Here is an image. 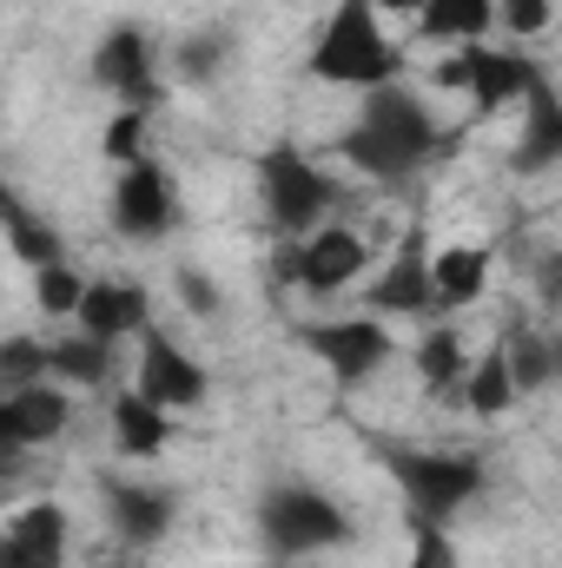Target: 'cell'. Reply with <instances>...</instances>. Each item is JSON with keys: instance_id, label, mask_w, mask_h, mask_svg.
<instances>
[{"instance_id": "6da1fadb", "label": "cell", "mask_w": 562, "mask_h": 568, "mask_svg": "<svg viewBox=\"0 0 562 568\" xmlns=\"http://www.w3.org/2000/svg\"><path fill=\"white\" fill-rule=\"evenodd\" d=\"M436 152V120L418 93L404 87H378L364 93V106L351 113L344 126V159L364 172V179H411L430 165Z\"/></svg>"}, {"instance_id": "7a4b0ae2", "label": "cell", "mask_w": 562, "mask_h": 568, "mask_svg": "<svg viewBox=\"0 0 562 568\" xmlns=\"http://www.w3.org/2000/svg\"><path fill=\"white\" fill-rule=\"evenodd\" d=\"M398 67H404V53L384 33L378 7L371 0H338V13L324 20V33L311 47V80L378 93V87H398Z\"/></svg>"}, {"instance_id": "3957f363", "label": "cell", "mask_w": 562, "mask_h": 568, "mask_svg": "<svg viewBox=\"0 0 562 568\" xmlns=\"http://www.w3.org/2000/svg\"><path fill=\"white\" fill-rule=\"evenodd\" d=\"M384 469L404 496V509L423 523H450L463 516L483 489H490V469L463 449H423V443H384Z\"/></svg>"}, {"instance_id": "277c9868", "label": "cell", "mask_w": 562, "mask_h": 568, "mask_svg": "<svg viewBox=\"0 0 562 568\" xmlns=\"http://www.w3.org/2000/svg\"><path fill=\"white\" fill-rule=\"evenodd\" d=\"M259 536L272 556H324L351 542V516L338 496H324L318 483H279L259 496Z\"/></svg>"}, {"instance_id": "5b68a950", "label": "cell", "mask_w": 562, "mask_h": 568, "mask_svg": "<svg viewBox=\"0 0 562 568\" xmlns=\"http://www.w3.org/2000/svg\"><path fill=\"white\" fill-rule=\"evenodd\" d=\"M259 205H265V219H272L279 232L304 239V232L331 225L338 179H331L311 152H298V145L284 140V145H272V152H259Z\"/></svg>"}, {"instance_id": "8992f818", "label": "cell", "mask_w": 562, "mask_h": 568, "mask_svg": "<svg viewBox=\"0 0 562 568\" xmlns=\"http://www.w3.org/2000/svg\"><path fill=\"white\" fill-rule=\"evenodd\" d=\"M436 87H450V93H470L476 100V113H503V106H530L543 87H550V73L530 60V53H510V47H456L443 67H436Z\"/></svg>"}, {"instance_id": "52a82bcc", "label": "cell", "mask_w": 562, "mask_h": 568, "mask_svg": "<svg viewBox=\"0 0 562 568\" xmlns=\"http://www.w3.org/2000/svg\"><path fill=\"white\" fill-rule=\"evenodd\" d=\"M304 337V351L338 377V384H364V377H378L384 364H391V351H398V337L384 331V317H318V324H304L298 331Z\"/></svg>"}, {"instance_id": "ba28073f", "label": "cell", "mask_w": 562, "mask_h": 568, "mask_svg": "<svg viewBox=\"0 0 562 568\" xmlns=\"http://www.w3.org/2000/svg\"><path fill=\"white\" fill-rule=\"evenodd\" d=\"M133 390L152 397L159 410L185 417V410H199V404L212 397V371H205L185 344H172L165 331H145L140 337V364H133Z\"/></svg>"}, {"instance_id": "9c48e42d", "label": "cell", "mask_w": 562, "mask_h": 568, "mask_svg": "<svg viewBox=\"0 0 562 568\" xmlns=\"http://www.w3.org/2000/svg\"><path fill=\"white\" fill-rule=\"evenodd\" d=\"M364 239L351 232V225H318V232H304L291 252H284V278L298 284L304 297H331V291H344V284L364 278Z\"/></svg>"}, {"instance_id": "30bf717a", "label": "cell", "mask_w": 562, "mask_h": 568, "mask_svg": "<svg viewBox=\"0 0 562 568\" xmlns=\"http://www.w3.org/2000/svg\"><path fill=\"white\" fill-rule=\"evenodd\" d=\"M172 225H179V179L159 159L120 165V179H113V232H127V239H165Z\"/></svg>"}, {"instance_id": "8fae6325", "label": "cell", "mask_w": 562, "mask_h": 568, "mask_svg": "<svg viewBox=\"0 0 562 568\" xmlns=\"http://www.w3.org/2000/svg\"><path fill=\"white\" fill-rule=\"evenodd\" d=\"M364 311L371 317H423L436 311V252H423V232H411L391 265L364 284Z\"/></svg>"}, {"instance_id": "7c38bea8", "label": "cell", "mask_w": 562, "mask_h": 568, "mask_svg": "<svg viewBox=\"0 0 562 568\" xmlns=\"http://www.w3.org/2000/svg\"><path fill=\"white\" fill-rule=\"evenodd\" d=\"M93 80L113 93V100H127V106H152L159 100V60H152V40H145V27H113L100 47H93Z\"/></svg>"}, {"instance_id": "4fadbf2b", "label": "cell", "mask_w": 562, "mask_h": 568, "mask_svg": "<svg viewBox=\"0 0 562 568\" xmlns=\"http://www.w3.org/2000/svg\"><path fill=\"white\" fill-rule=\"evenodd\" d=\"M67 424H73V397L60 384H27V390L0 397V449L7 456H20L33 443H53Z\"/></svg>"}, {"instance_id": "5bb4252c", "label": "cell", "mask_w": 562, "mask_h": 568, "mask_svg": "<svg viewBox=\"0 0 562 568\" xmlns=\"http://www.w3.org/2000/svg\"><path fill=\"white\" fill-rule=\"evenodd\" d=\"M73 324H80L87 337L127 344V337H145V324H152V297H145L140 278H93Z\"/></svg>"}, {"instance_id": "9a60e30c", "label": "cell", "mask_w": 562, "mask_h": 568, "mask_svg": "<svg viewBox=\"0 0 562 568\" xmlns=\"http://www.w3.org/2000/svg\"><path fill=\"white\" fill-rule=\"evenodd\" d=\"M107 516L133 549H152V542H165V529L179 516V496L165 483H107Z\"/></svg>"}, {"instance_id": "2e32d148", "label": "cell", "mask_w": 562, "mask_h": 568, "mask_svg": "<svg viewBox=\"0 0 562 568\" xmlns=\"http://www.w3.org/2000/svg\"><path fill=\"white\" fill-rule=\"evenodd\" d=\"M165 443H172V410H159L140 390H113V449L133 463H152L165 456Z\"/></svg>"}, {"instance_id": "e0dca14e", "label": "cell", "mask_w": 562, "mask_h": 568, "mask_svg": "<svg viewBox=\"0 0 562 568\" xmlns=\"http://www.w3.org/2000/svg\"><path fill=\"white\" fill-rule=\"evenodd\" d=\"M516 172H550L562 165V100L556 87H543L530 106H523V133H516Z\"/></svg>"}, {"instance_id": "ac0fdd59", "label": "cell", "mask_w": 562, "mask_h": 568, "mask_svg": "<svg viewBox=\"0 0 562 568\" xmlns=\"http://www.w3.org/2000/svg\"><path fill=\"white\" fill-rule=\"evenodd\" d=\"M483 291H490V252L483 245L436 252V311H470Z\"/></svg>"}, {"instance_id": "d6986e66", "label": "cell", "mask_w": 562, "mask_h": 568, "mask_svg": "<svg viewBox=\"0 0 562 568\" xmlns=\"http://www.w3.org/2000/svg\"><path fill=\"white\" fill-rule=\"evenodd\" d=\"M496 27V0H423L418 33L423 40H450V47H476Z\"/></svg>"}, {"instance_id": "ffe728a7", "label": "cell", "mask_w": 562, "mask_h": 568, "mask_svg": "<svg viewBox=\"0 0 562 568\" xmlns=\"http://www.w3.org/2000/svg\"><path fill=\"white\" fill-rule=\"evenodd\" d=\"M516 397H523V390H516V371H510L503 344H490V351L470 364V377H463V410H470V417H503Z\"/></svg>"}, {"instance_id": "44dd1931", "label": "cell", "mask_w": 562, "mask_h": 568, "mask_svg": "<svg viewBox=\"0 0 562 568\" xmlns=\"http://www.w3.org/2000/svg\"><path fill=\"white\" fill-rule=\"evenodd\" d=\"M0 542L20 549V556L60 562V556H67V509H60V503H27V509H13V523H7Z\"/></svg>"}, {"instance_id": "7402d4cb", "label": "cell", "mask_w": 562, "mask_h": 568, "mask_svg": "<svg viewBox=\"0 0 562 568\" xmlns=\"http://www.w3.org/2000/svg\"><path fill=\"white\" fill-rule=\"evenodd\" d=\"M113 351L107 337H53V384H73V390H100L113 377Z\"/></svg>"}, {"instance_id": "603a6c76", "label": "cell", "mask_w": 562, "mask_h": 568, "mask_svg": "<svg viewBox=\"0 0 562 568\" xmlns=\"http://www.w3.org/2000/svg\"><path fill=\"white\" fill-rule=\"evenodd\" d=\"M418 377L430 390H463V377H470V344H463L456 324H430L418 337Z\"/></svg>"}, {"instance_id": "cb8c5ba5", "label": "cell", "mask_w": 562, "mask_h": 568, "mask_svg": "<svg viewBox=\"0 0 562 568\" xmlns=\"http://www.w3.org/2000/svg\"><path fill=\"white\" fill-rule=\"evenodd\" d=\"M0 219H7V245H13V258L27 265V272H40V265H53V258H67L60 252V232L27 205V199H13L7 192V205H0Z\"/></svg>"}, {"instance_id": "d4e9b609", "label": "cell", "mask_w": 562, "mask_h": 568, "mask_svg": "<svg viewBox=\"0 0 562 568\" xmlns=\"http://www.w3.org/2000/svg\"><path fill=\"white\" fill-rule=\"evenodd\" d=\"M496 344H503V357H510V371H516V390H523V397L556 384V337H543V331H530V324H510Z\"/></svg>"}, {"instance_id": "484cf974", "label": "cell", "mask_w": 562, "mask_h": 568, "mask_svg": "<svg viewBox=\"0 0 562 568\" xmlns=\"http://www.w3.org/2000/svg\"><path fill=\"white\" fill-rule=\"evenodd\" d=\"M87 284H93V278H80L67 258H53V265H40V272H33V304H40L47 317H80Z\"/></svg>"}, {"instance_id": "4316f807", "label": "cell", "mask_w": 562, "mask_h": 568, "mask_svg": "<svg viewBox=\"0 0 562 568\" xmlns=\"http://www.w3.org/2000/svg\"><path fill=\"white\" fill-rule=\"evenodd\" d=\"M100 152H107V165H140V159H152V152H145V106H120V113L107 120Z\"/></svg>"}, {"instance_id": "83f0119b", "label": "cell", "mask_w": 562, "mask_h": 568, "mask_svg": "<svg viewBox=\"0 0 562 568\" xmlns=\"http://www.w3.org/2000/svg\"><path fill=\"white\" fill-rule=\"evenodd\" d=\"M550 20H556V0H496V27L516 33V40L550 33Z\"/></svg>"}, {"instance_id": "f1b7e54d", "label": "cell", "mask_w": 562, "mask_h": 568, "mask_svg": "<svg viewBox=\"0 0 562 568\" xmlns=\"http://www.w3.org/2000/svg\"><path fill=\"white\" fill-rule=\"evenodd\" d=\"M404 568H456V549H450L443 523H423V516H411V556H404Z\"/></svg>"}, {"instance_id": "f546056e", "label": "cell", "mask_w": 562, "mask_h": 568, "mask_svg": "<svg viewBox=\"0 0 562 568\" xmlns=\"http://www.w3.org/2000/svg\"><path fill=\"white\" fill-rule=\"evenodd\" d=\"M219 60H225V33H192V40L179 47V73H185V80H212Z\"/></svg>"}, {"instance_id": "4dcf8cb0", "label": "cell", "mask_w": 562, "mask_h": 568, "mask_svg": "<svg viewBox=\"0 0 562 568\" xmlns=\"http://www.w3.org/2000/svg\"><path fill=\"white\" fill-rule=\"evenodd\" d=\"M179 297H185V311H192V317H212V311H219V284L205 278V272H179Z\"/></svg>"}, {"instance_id": "1f68e13d", "label": "cell", "mask_w": 562, "mask_h": 568, "mask_svg": "<svg viewBox=\"0 0 562 568\" xmlns=\"http://www.w3.org/2000/svg\"><path fill=\"white\" fill-rule=\"evenodd\" d=\"M536 291H543V304H562V252L536 258Z\"/></svg>"}, {"instance_id": "d6a6232c", "label": "cell", "mask_w": 562, "mask_h": 568, "mask_svg": "<svg viewBox=\"0 0 562 568\" xmlns=\"http://www.w3.org/2000/svg\"><path fill=\"white\" fill-rule=\"evenodd\" d=\"M0 568H60V562H40V556H20V549H7V542H0Z\"/></svg>"}, {"instance_id": "836d02e7", "label": "cell", "mask_w": 562, "mask_h": 568, "mask_svg": "<svg viewBox=\"0 0 562 568\" xmlns=\"http://www.w3.org/2000/svg\"><path fill=\"white\" fill-rule=\"evenodd\" d=\"M378 13H423V0H371Z\"/></svg>"}, {"instance_id": "e575fe53", "label": "cell", "mask_w": 562, "mask_h": 568, "mask_svg": "<svg viewBox=\"0 0 562 568\" xmlns=\"http://www.w3.org/2000/svg\"><path fill=\"white\" fill-rule=\"evenodd\" d=\"M556 384H562V337H556Z\"/></svg>"}]
</instances>
